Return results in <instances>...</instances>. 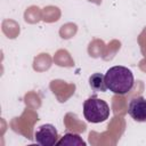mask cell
Listing matches in <instances>:
<instances>
[{
	"label": "cell",
	"mask_w": 146,
	"mask_h": 146,
	"mask_svg": "<svg viewBox=\"0 0 146 146\" xmlns=\"http://www.w3.org/2000/svg\"><path fill=\"white\" fill-rule=\"evenodd\" d=\"M64 122H65V125H66V129L67 130H72V131H76V132H83L86 131V124L81 121L78 120V116L75 114H72V113H68L66 114L65 119H64Z\"/></svg>",
	"instance_id": "cell-7"
},
{
	"label": "cell",
	"mask_w": 146,
	"mask_h": 146,
	"mask_svg": "<svg viewBox=\"0 0 146 146\" xmlns=\"http://www.w3.org/2000/svg\"><path fill=\"white\" fill-rule=\"evenodd\" d=\"M104 76L107 89L119 96L128 94L135 84L132 72L124 66H113L107 70Z\"/></svg>",
	"instance_id": "cell-1"
},
{
	"label": "cell",
	"mask_w": 146,
	"mask_h": 146,
	"mask_svg": "<svg viewBox=\"0 0 146 146\" xmlns=\"http://www.w3.org/2000/svg\"><path fill=\"white\" fill-rule=\"evenodd\" d=\"M129 115L137 122L146 121V98L141 96L133 97L128 105Z\"/></svg>",
	"instance_id": "cell-5"
},
{
	"label": "cell",
	"mask_w": 146,
	"mask_h": 146,
	"mask_svg": "<svg viewBox=\"0 0 146 146\" xmlns=\"http://www.w3.org/2000/svg\"><path fill=\"white\" fill-rule=\"evenodd\" d=\"M50 89L56 95L57 99L63 103V102H66V99L74 94L75 86L72 83L68 84L62 80H54L50 83Z\"/></svg>",
	"instance_id": "cell-6"
},
{
	"label": "cell",
	"mask_w": 146,
	"mask_h": 146,
	"mask_svg": "<svg viewBox=\"0 0 146 146\" xmlns=\"http://www.w3.org/2000/svg\"><path fill=\"white\" fill-rule=\"evenodd\" d=\"M54 60L59 66H73L74 65V60L71 58L70 54L66 50H63V49L58 50L55 54Z\"/></svg>",
	"instance_id": "cell-15"
},
{
	"label": "cell",
	"mask_w": 146,
	"mask_h": 146,
	"mask_svg": "<svg viewBox=\"0 0 146 146\" xmlns=\"http://www.w3.org/2000/svg\"><path fill=\"white\" fill-rule=\"evenodd\" d=\"M138 41H139V44H140V47H141L143 54L146 56V29H145V30L143 31V33L139 35Z\"/></svg>",
	"instance_id": "cell-19"
},
{
	"label": "cell",
	"mask_w": 146,
	"mask_h": 146,
	"mask_svg": "<svg viewBox=\"0 0 146 146\" xmlns=\"http://www.w3.org/2000/svg\"><path fill=\"white\" fill-rule=\"evenodd\" d=\"M105 49H106V46L104 43V41L102 40H94L92 42L89 43V47H88V52L91 57H103L104 52H105Z\"/></svg>",
	"instance_id": "cell-14"
},
{
	"label": "cell",
	"mask_w": 146,
	"mask_h": 146,
	"mask_svg": "<svg viewBox=\"0 0 146 146\" xmlns=\"http://www.w3.org/2000/svg\"><path fill=\"white\" fill-rule=\"evenodd\" d=\"M41 18H42V11L38 6H31L25 10V14H24L25 22L30 24H34V23H38Z\"/></svg>",
	"instance_id": "cell-13"
},
{
	"label": "cell",
	"mask_w": 146,
	"mask_h": 146,
	"mask_svg": "<svg viewBox=\"0 0 146 146\" xmlns=\"http://www.w3.org/2000/svg\"><path fill=\"white\" fill-rule=\"evenodd\" d=\"M83 115L88 122H104L110 116V106L105 100L99 99L96 96L89 97L83 103Z\"/></svg>",
	"instance_id": "cell-2"
},
{
	"label": "cell",
	"mask_w": 146,
	"mask_h": 146,
	"mask_svg": "<svg viewBox=\"0 0 146 146\" xmlns=\"http://www.w3.org/2000/svg\"><path fill=\"white\" fill-rule=\"evenodd\" d=\"M38 114L32 110H26L21 117H15L10 122V127L14 131L24 135L26 138L32 139V128L35 121H38Z\"/></svg>",
	"instance_id": "cell-3"
},
{
	"label": "cell",
	"mask_w": 146,
	"mask_h": 146,
	"mask_svg": "<svg viewBox=\"0 0 146 146\" xmlns=\"http://www.w3.org/2000/svg\"><path fill=\"white\" fill-rule=\"evenodd\" d=\"M56 145L57 146H63V145H67V146H86V141L79 135H75L73 132L72 133L67 132L56 143Z\"/></svg>",
	"instance_id": "cell-8"
},
{
	"label": "cell",
	"mask_w": 146,
	"mask_h": 146,
	"mask_svg": "<svg viewBox=\"0 0 146 146\" xmlns=\"http://www.w3.org/2000/svg\"><path fill=\"white\" fill-rule=\"evenodd\" d=\"M89 84H90V88L98 92H104L107 90V87H106V83H105V76L102 74V73H95L92 74L90 78H89Z\"/></svg>",
	"instance_id": "cell-9"
},
{
	"label": "cell",
	"mask_w": 146,
	"mask_h": 146,
	"mask_svg": "<svg viewBox=\"0 0 146 146\" xmlns=\"http://www.w3.org/2000/svg\"><path fill=\"white\" fill-rule=\"evenodd\" d=\"M60 17V10L55 6H47L42 9V19L47 23L58 21Z\"/></svg>",
	"instance_id": "cell-12"
},
{
	"label": "cell",
	"mask_w": 146,
	"mask_h": 146,
	"mask_svg": "<svg viewBox=\"0 0 146 146\" xmlns=\"http://www.w3.org/2000/svg\"><path fill=\"white\" fill-rule=\"evenodd\" d=\"M35 141L41 146H54L58 141V133L56 128L52 124H42L40 125L34 133Z\"/></svg>",
	"instance_id": "cell-4"
},
{
	"label": "cell",
	"mask_w": 146,
	"mask_h": 146,
	"mask_svg": "<svg viewBox=\"0 0 146 146\" xmlns=\"http://www.w3.org/2000/svg\"><path fill=\"white\" fill-rule=\"evenodd\" d=\"M78 31V26L76 24H73V23H67V24H64L60 30H59V35L63 38V39H70L72 38Z\"/></svg>",
	"instance_id": "cell-16"
},
{
	"label": "cell",
	"mask_w": 146,
	"mask_h": 146,
	"mask_svg": "<svg viewBox=\"0 0 146 146\" xmlns=\"http://www.w3.org/2000/svg\"><path fill=\"white\" fill-rule=\"evenodd\" d=\"M50 65H51V58L48 54H40L38 57L34 58V62H33V68L38 72L48 70Z\"/></svg>",
	"instance_id": "cell-11"
},
{
	"label": "cell",
	"mask_w": 146,
	"mask_h": 146,
	"mask_svg": "<svg viewBox=\"0 0 146 146\" xmlns=\"http://www.w3.org/2000/svg\"><path fill=\"white\" fill-rule=\"evenodd\" d=\"M90 2H95L96 5H100L102 3V0H89Z\"/></svg>",
	"instance_id": "cell-20"
},
{
	"label": "cell",
	"mask_w": 146,
	"mask_h": 146,
	"mask_svg": "<svg viewBox=\"0 0 146 146\" xmlns=\"http://www.w3.org/2000/svg\"><path fill=\"white\" fill-rule=\"evenodd\" d=\"M2 32L10 39H15L19 34V25L11 19H6L2 22Z\"/></svg>",
	"instance_id": "cell-10"
},
{
	"label": "cell",
	"mask_w": 146,
	"mask_h": 146,
	"mask_svg": "<svg viewBox=\"0 0 146 146\" xmlns=\"http://www.w3.org/2000/svg\"><path fill=\"white\" fill-rule=\"evenodd\" d=\"M24 99H25V104H26L30 108L35 110V108H38V107L41 105V100H40L39 96H38L35 92H33V91L27 92V94L25 95Z\"/></svg>",
	"instance_id": "cell-17"
},
{
	"label": "cell",
	"mask_w": 146,
	"mask_h": 146,
	"mask_svg": "<svg viewBox=\"0 0 146 146\" xmlns=\"http://www.w3.org/2000/svg\"><path fill=\"white\" fill-rule=\"evenodd\" d=\"M124 98L121 97H114L113 98V107H114V113L115 114H124L127 111L122 108V104H124Z\"/></svg>",
	"instance_id": "cell-18"
}]
</instances>
